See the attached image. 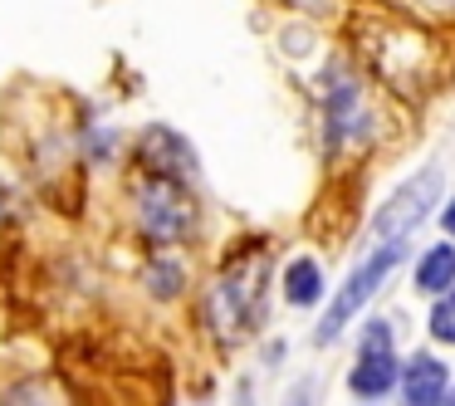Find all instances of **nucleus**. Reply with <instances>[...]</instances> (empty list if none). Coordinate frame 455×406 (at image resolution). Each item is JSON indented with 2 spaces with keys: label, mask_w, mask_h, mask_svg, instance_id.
<instances>
[{
  "label": "nucleus",
  "mask_w": 455,
  "mask_h": 406,
  "mask_svg": "<svg viewBox=\"0 0 455 406\" xmlns=\"http://www.w3.org/2000/svg\"><path fill=\"white\" fill-rule=\"evenodd\" d=\"M416 284H421L426 294H445V289H455V250L451 245L426 250L421 265H416Z\"/></svg>",
  "instance_id": "obj_8"
},
{
  "label": "nucleus",
  "mask_w": 455,
  "mask_h": 406,
  "mask_svg": "<svg viewBox=\"0 0 455 406\" xmlns=\"http://www.w3.org/2000/svg\"><path fill=\"white\" fill-rule=\"evenodd\" d=\"M402 392H406V406H445V396H451V372H445L441 357L416 353L402 372Z\"/></svg>",
  "instance_id": "obj_6"
},
{
  "label": "nucleus",
  "mask_w": 455,
  "mask_h": 406,
  "mask_svg": "<svg viewBox=\"0 0 455 406\" xmlns=\"http://www.w3.org/2000/svg\"><path fill=\"white\" fill-rule=\"evenodd\" d=\"M138 216H142V230L152 240H181V235H191L196 211H191V201H187L177 177H152L138 196Z\"/></svg>",
  "instance_id": "obj_3"
},
{
  "label": "nucleus",
  "mask_w": 455,
  "mask_h": 406,
  "mask_svg": "<svg viewBox=\"0 0 455 406\" xmlns=\"http://www.w3.org/2000/svg\"><path fill=\"white\" fill-rule=\"evenodd\" d=\"M152 289H157V294H177V289H181V269L172 265V259H157V269H152Z\"/></svg>",
  "instance_id": "obj_11"
},
{
  "label": "nucleus",
  "mask_w": 455,
  "mask_h": 406,
  "mask_svg": "<svg viewBox=\"0 0 455 406\" xmlns=\"http://www.w3.org/2000/svg\"><path fill=\"white\" fill-rule=\"evenodd\" d=\"M431 338L435 343H455V289H445L441 304L431 308Z\"/></svg>",
  "instance_id": "obj_9"
},
{
  "label": "nucleus",
  "mask_w": 455,
  "mask_h": 406,
  "mask_svg": "<svg viewBox=\"0 0 455 406\" xmlns=\"http://www.w3.org/2000/svg\"><path fill=\"white\" fill-rule=\"evenodd\" d=\"M0 406H60V402H54L50 386H40V382H20V386H11V392L0 396Z\"/></svg>",
  "instance_id": "obj_10"
},
{
  "label": "nucleus",
  "mask_w": 455,
  "mask_h": 406,
  "mask_svg": "<svg viewBox=\"0 0 455 406\" xmlns=\"http://www.w3.org/2000/svg\"><path fill=\"white\" fill-rule=\"evenodd\" d=\"M259 284H265V265H250V269H230L216 289L206 294V318L216 323V333L226 343H235L245 333V323H255V299H259Z\"/></svg>",
  "instance_id": "obj_2"
},
{
  "label": "nucleus",
  "mask_w": 455,
  "mask_h": 406,
  "mask_svg": "<svg viewBox=\"0 0 455 406\" xmlns=\"http://www.w3.org/2000/svg\"><path fill=\"white\" fill-rule=\"evenodd\" d=\"M435 191H441V171L426 167L421 177H411L372 220V240H396V235H411L416 226L426 220V211L435 206Z\"/></svg>",
  "instance_id": "obj_5"
},
{
  "label": "nucleus",
  "mask_w": 455,
  "mask_h": 406,
  "mask_svg": "<svg viewBox=\"0 0 455 406\" xmlns=\"http://www.w3.org/2000/svg\"><path fill=\"white\" fill-rule=\"evenodd\" d=\"M284 299L294 308H308L323 299V275H318L314 259H294V265L284 269Z\"/></svg>",
  "instance_id": "obj_7"
},
{
  "label": "nucleus",
  "mask_w": 455,
  "mask_h": 406,
  "mask_svg": "<svg viewBox=\"0 0 455 406\" xmlns=\"http://www.w3.org/2000/svg\"><path fill=\"white\" fill-rule=\"evenodd\" d=\"M445 406H455V386H451V396H445Z\"/></svg>",
  "instance_id": "obj_13"
},
{
  "label": "nucleus",
  "mask_w": 455,
  "mask_h": 406,
  "mask_svg": "<svg viewBox=\"0 0 455 406\" xmlns=\"http://www.w3.org/2000/svg\"><path fill=\"white\" fill-rule=\"evenodd\" d=\"M406 240L411 235H396V240H377L372 250H367V259L353 269V275L343 279V289H338V299L328 304V314H323V323H318V343H328V338H338L347 328V318L357 314V308L367 304V299L377 294V284H382L387 275H392L396 265H402V255H406Z\"/></svg>",
  "instance_id": "obj_1"
},
{
  "label": "nucleus",
  "mask_w": 455,
  "mask_h": 406,
  "mask_svg": "<svg viewBox=\"0 0 455 406\" xmlns=\"http://www.w3.org/2000/svg\"><path fill=\"white\" fill-rule=\"evenodd\" d=\"M402 382V362H396L392 353V328L382 323V318H372L363 333V347H357V367H353V392L367 396V402H377V396H387L392 386Z\"/></svg>",
  "instance_id": "obj_4"
},
{
  "label": "nucleus",
  "mask_w": 455,
  "mask_h": 406,
  "mask_svg": "<svg viewBox=\"0 0 455 406\" xmlns=\"http://www.w3.org/2000/svg\"><path fill=\"white\" fill-rule=\"evenodd\" d=\"M441 226H445V235H455V201L445 206V216H441Z\"/></svg>",
  "instance_id": "obj_12"
}]
</instances>
